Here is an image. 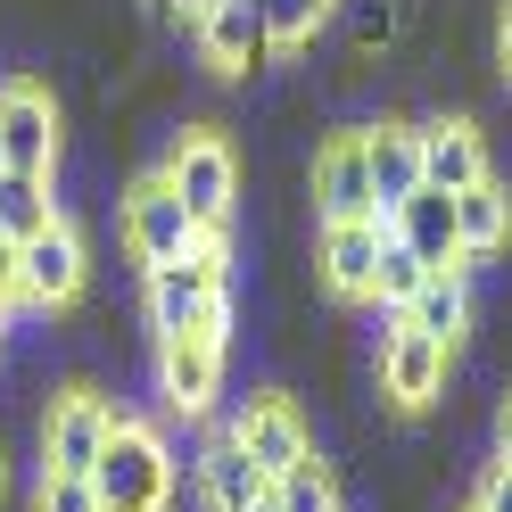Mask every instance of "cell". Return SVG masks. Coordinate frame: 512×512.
<instances>
[{
	"instance_id": "obj_1",
	"label": "cell",
	"mask_w": 512,
	"mask_h": 512,
	"mask_svg": "<svg viewBox=\"0 0 512 512\" xmlns=\"http://www.w3.org/2000/svg\"><path fill=\"white\" fill-rule=\"evenodd\" d=\"M141 306H149V331H232V265H223V240L174 256V265H149L141 281Z\"/></svg>"
},
{
	"instance_id": "obj_2",
	"label": "cell",
	"mask_w": 512,
	"mask_h": 512,
	"mask_svg": "<svg viewBox=\"0 0 512 512\" xmlns=\"http://www.w3.org/2000/svg\"><path fill=\"white\" fill-rule=\"evenodd\" d=\"M91 488H100L108 512H166L174 504V446L124 413L100 446V463H91Z\"/></svg>"
},
{
	"instance_id": "obj_3",
	"label": "cell",
	"mask_w": 512,
	"mask_h": 512,
	"mask_svg": "<svg viewBox=\"0 0 512 512\" xmlns=\"http://www.w3.org/2000/svg\"><path fill=\"white\" fill-rule=\"evenodd\" d=\"M157 174L182 190V207L199 215L207 240L232 232V207H240V149L223 141L215 124H190V133H174V149H166V166H157Z\"/></svg>"
},
{
	"instance_id": "obj_4",
	"label": "cell",
	"mask_w": 512,
	"mask_h": 512,
	"mask_svg": "<svg viewBox=\"0 0 512 512\" xmlns=\"http://www.w3.org/2000/svg\"><path fill=\"white\" fill-rule=\"evenodd\" d=\"M67 157V116H58V91L34 75L0 83V166L9 174H58Z\"/></svg>"
},
{
	"instance_id": "obj_5",
	"label": "cell",
	"mask_w": 512,
	"mask_h": 512,
	"mask_svg": "<svg viewBox=\"0 0 512 512\" xmlns=\"http://www.w3.org/2000/svg\"><path fill=\"white\" fill-rule=\"evenodd\" d=\"M446 380H455V347L446 339L413 331V323H397L389 339H372V389L397 413H430L446 397Z\"/></svg>"
},
{
	"instance_id": "obj_6",
	"label": "cell",
	"mask_w": 512,
	"mask_h": 512,
	"mask_svg": "<svg viewBox=\"0 0 512 512\" xmlns=\"http://www.w3.org/2000/svg\"><path fill=\"white\" fill-rule=\"evenodd\" d=\"M124 248L141 256V265H174V256H190V248H207V232H199V215L182 207V190L166 182V174H133L124 182Z\"/></svg>"
},
{
	"instance_id": "obj_7",
	"label": "cell",
	"mask_w": 512,
	"mask_h": 512,
	"mask_svg": "<svg viewBox=\"0 0 512 512\" xmlns=\"http://www.w3.org/2000/svg\"><path fill=\"white\" fill-rule=\"evenodd\" d=\"M306 199H314V223H380V199H372V166H364V133H356V124L306 149Z\"/></svg>"
},
{
	"instance_id": "obj_8",
	"label": "cell",
	"mask_w": 512,
	"mask_h": 512,
	"mask_svg": "<svg viewBox=\"0 0 512 512\" xmlns=\"http://www.w3.org/2000/svg\"><path fill=\"white\" fill-rule=\"evenodd\" d=\"M116 422H124V413L100 389H58L42 405V471H83L91 479V463H100V446H108Z\"/></svg>"
},
{
	"instance_id": "obj_9",
	"label": "cell",
	"mask_w": 512,
	"mask_h": 512,
	"mask_svg": "<svg viewBox=\"0 0 512 512\" xmlns=\"http://www.w3.org/2000/svg\"><path fill=\"white\" fill-rule=\"evenodd\" d=\"M413 133H422V182H430V190H471V182L496 174L488 133H479L471 108H430Z\"/></svg>"
},
{
	"instance_id": "obj_10",
	"label": "cell",
	"mask_w": 512,
	"mask_h": 512,
	"mask_svg": "<svg viewBox=\"0 0 512 512\" xmlns=\"http://www.w3.org/2000/svg\"><path fill=\"white\" fill-rule=\"evenodd\" d=\"M25 248V298H34V314H58V306H75L83 298V281H91V248L75 232V215H58L50 232L34 240H17Z\"/></svg>"
},
{
	"instance_id": "obj_11",
	"label": "cell",
	"mask_w": 512,
	"mask_h": 512,
	"mask_svg": "<svg viewBox=\"0 0 512 512\" xmlns=\"http://www.w3.org/2000/svg\"><path fill=\"white\" fill-rule=\"evenodd\" d=\"M232 438H240L273 479H281V471H298V463H314V422L298 413V397H281V389L248 397V405L232 413Z\"/></svg>"
},
{
	"instance_id": "obj_12",
	"label": "cell",
	"mask_w": 512,
	"mask_h": 512,
	"mask_svg": "<svg viewBox=\"0 0 512 512\" xmlns=\"http://www.w3.org/2000/svg\"><path fill=\"white\" fill-rule=\"evenodd\" d=\"M157 389L174 413H207L223 397V331H166L157 339Z\"/></svg>"
},
{
	"instance_id": "obj_13",
	"label": "cell",
	"mask_w": 512,
	"mask_h": 512,
	"mask_svg": "<svg viewBox=\"0 0 512 512\" xmlns=\"http://www.w3.org/2000/svg\"><path fill=\"white\" fill-rule=\"evenodd\" d=\"M199 58L215 75H256V67H273V34H265V9H256V0H215V9L199 17Z\"/></svg>"
},
{
	"instance_id": "obj_14",
	"label": "cell",
	"mask_w": 512,
	"mask_h": 512,
	"mask_svg": "<svg viewBox=\"0 0 512 512\" xmlns=\"http://www.w3.org/2000/svg\"><path fill=\"white\" fill-rule=\"evenodd\" d=\"M356 133H364V166H372L380 223H389L413 190H422V133H413V116H372V124H356Z\"/></svg>"
},
{
	"instance_id": "obj_15",
	"label": "cell",
	"mask_w": 512,
	"mask_h": 512,
	"mask_svg": "<svg viewBox=\"0 0 512 512\" xmlns=\"http://www.w3.org/2000/svg\"><path fill=\"white\" fill-rule=\"evenodd\" d=\"M314 273H323L331 298L372 306V281H380V223H323V232H314Z\"/></svg>"
},
{
	"instance_id": "obj_16",
	"label": "cell",
	"mask_w": 512,
	"mask_h": 512,
	"mask_svg": "<svg viewBox=\"0 0 512 512\" xmlns=\"http://www.w3.org/2000/svg\"><path fill=\"white\" fill-rule=\"evenodd\" d=\"M199 496H207V512H256V504H273V471L232 438V422H223L207 438V455H199Z\"/></svg>"
},
{
	"instance_id": "obj_17",
	"label": "cell",
	"mask_w": 512,
	"mask_h": 512,
	"mask_svg": "<svg viewBox=\"0 0 512 512\" xmlns=\"http://www.w3.org/2000/svg\"><path fill=\"white\" fill-rule=\"evenodd\" d=\"M389 232L413 248V256H422V265L430 273H446V265H463V215H455V190H413V199L389 215Z\"/></svg>"
},
{
	"instance_id": "obj_18",
	"label": "cell",
	"mask_w": 512,
	"mask_h": 512,
	"mask_svg": "<svg viewBox=\"0 0 512 512\" xmlns=\"http://www.w3.org/2000/svg\"><path fill=\"white\" fill-rule=\"evenodd\" d=\"M455 215H463V256H504L512 248V182L504 174L455 190Z\"/></svg>"
},
{
	"instance_id": "obj_19",
	"label": "cell",
	"mask_w": 512,
	"mask_h": 512,
	"mask_svg": "<svg viewBox=\"0 0 512 512\" xmlns=\"http://www.w3.org/2000/svg\"><path fill=\"white\" fill-rule=\"evenodd\" d=\"M58 215H67L58 174H9L0 166V240H34V232H50Z\"/></svg>"
},
{
	"instance_id": "obj_20",
	"label": "cell",
	"mask_w": 512,
	"mask_h": 512,
	"mask_svg": "<svg viewBox=\"0 0 512 512\" xmlns=\"http://www.w3.org/2000/svg\"><path fill=\"white\" fill-rule=\"evenodd\" d=\"M256 9H265L273 58H298V50H314V34L331 25V9H339V0H256Z\"/></svg>"
},
{
	"instance_id": "obj_21",
	"label": "cell",
	"mask_w": 512,
	"mask_h": 512,
	"mask_svg": "<svg viewBox=\"0 0 512 512\" xmlns=\"http://www.w3.org/2000/svg\"><path fill=\"white\" fill-rule=\"evenodd\" d=\"M273 512H347V496H339V471L314 455V463H298V471H281L273 479Z\"/></svg>"
},
{
	"instance_id": "obj_22",
	"label": "cell",
	"mask_w": 512,
	"mask_h": 512,
	"mask_svg": "<svg viewBox=\"0 0 512 512\" xmlns=\"http://www.w3.org/2000/svg\"><path fill=\"white\" fill-rule=\"evenodd\" d=\"M422 281H430V265L389 232V223H380V281H372V306H397V314H405L413 298H422Z\"/></svg>"
},
{
	"instance_id": "obj_23",
	"label": "cell",
	"mask_w": 512,
	"mask_h": 512,
	"mask_svg": "<svg viewBox=\"0 0 512 512\" xmlns=\"http://www.w3.org/2000/svg\"><path fill=\"white\" fill-rule=\"evenodd\" d=\"M34 512H108V504H100V488H91L83 471H42Z\"/></svg>"
},
{
	"instance_id": "obj_24",
	"label": "cell",
	"mask_w": 512,
	"mask_h": 512,
	"mask_svg": "<svg viewBox=\"0 0 512 512\" xmlns=\"http://www.w3.org/2000/svg\"><path fill=\"white\" fill-rule=\"evenodd\" d=\"M471 512H512V463H488V471H479Z\"/></svg>"
},
{
	"instance_id": "obj_25",
	"label": "cell",
	"mask_w": 512,
	"mask_h": 512,
	"mask_svg": "<svg viewBox=\"0 0 512 512\" xmlns=\"http://www.w3.org/2000/svg\"><path fill=\"white\" fill-rule=\"evenodd\" d=\"M0 306H9V314L34 306V298H25V248L17 240H0Z\"/></svg>"
},
{
	"instance_id": "obj_26",
	"label": "cell",
	"mask_w": 512,
	"mask_h": 512,
	"mask_svg": "<svg viewBox=\"0 0 512 512\" xmlns=\"http://www.w3.org/2000/svg\"><path fill=\"white\" fill-rule=\"evenodd\" d=\"M496 463H512V389H504V405H496Z\"/></svg>"
},
{
	"instance_id": "obj_27",
	"label": "cell",
	"mask_w": 512,
	"mask_h": 512,
	"mask_svg": "<svg viewBox=\"0 0 512 512\" xmlns=\"http://www.w3.org/2000/svg\"><path fill=\"white\" fill-rule=\"evenodd\" d=\"M496 67H504V83H512V9H504V25H496Z\"/></svg>"
},
{
	"instance_id": "obj_28",
	"label": "cell",
	"mask_w": 512,
	"mask_h": 512,
	"mask_svg": "<svg viewBox=\"0 0 512 512\" xmlns=\"http://www.w3.org/2000/svg\"><path fill=\"white\" fill-rule=\"evenodd\" d=\"M0 347H9V306H0Z\"/></svg>"
},
{
	"instance_id": "obj_29",
	"label": "cell",
	"mask_w": 512,
	"mask_h": 512,
	"mask_svg": "<svg viewBox=\"0 0 512 512\" xmlns=\"http://www.w3.org/2000/svg\"><path fill=\"white\" fill-rule=\"evenodd\" d=\"M0 488H9V471H0Z\"/></svg>"
},
{
	"instance_id": "obj_30",
	"label": "cell",
	"mask_w": 512,
	"mask_h": 512,
	"mask_svg": "<svg viewBox=\"0 0 512 512\" xmlns=\"http://www.w3.org/2000/svg\"><path fill=\"white\" fill-rule=\"evenodd\" d=\"M256 512H273V504H256Z\"/></svg>"
}]
</instances>
